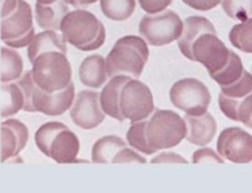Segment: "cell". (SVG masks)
Wrapping results in <instances>:
<instances>
[{
    "label": "cell",
    "mask_w": 252,
    "mask_h": 193,
    "mask_svg": "<svg viewBox=\"0 0 252 193\" xmlns=\"http://www.w3.org/2000/svg\"><path fill=\"white\" fill-rule=\"evenodd\" d=\"M220 93L224 94L228 97L238 98L241 100L249 94L252 93V75L248 70H244V74L239 80L233 83L231 85L221 86Z\"/></svg>",
    "instance_id": "cell-29"
},
{
    "label": "cell",
    "mask_w": 252,
    "mask_h": 193,
    "mask_svg": "<svg viewBox=\"0 0 252 193\" xmlns=\"http://www.w3.org/2000/svg\"><path fill=\"white\" fill-rule=\"evenodd\" d=\"M1 117L10 118L24 110L25 97L16 83H2L1 85Z\"/></svg>",
    "instance_id": "cell-23"
},
{
    "label": "cell",
    "mask_w": 252,
    "mask_h": 193,
    "mask_svg": "<svg viewBox=\"0 0 252 193\" xmlns=\"http://www.w3.org/2000/svg\"><path fill=\"white\" fill-rule=\"evenodd\" d=\"M112 164H147V159L133 148L125 147L118 150L113 158Z\"/></svg>",
    "instance_id": "cell-30"
},
{
    "label": "cell",
    "mask_w": 252,
    "mask_h": 193,
    "mask_svg": "<svg viewBox=\"0 0 252 193\" xmlns=\"http://www.w3.org/2000/svg\"><path fill=\"white\" fill-rule=\"evenodd\" d=\"M17 5V0H1V19L11 14Z\"/></svg>",
    "instance_id": "cell-38"
},
{
    "label": "cell",
    "mask_w": 252,
    "mask_h": 193,
    "mask_svg": "<svg viewBox=\"0 0 252 193\" xmlns=\"http://www.w3.org/2000/svg\"><path fill=\"white\" fill-rule=\"evenodd\" d=\"M63 1L69 6L75 7V9H85V7L95 4L98 0H63Z\"/></svg>",
    "instance_id": "cell-37"
},
{
    "label": "cell",
    "mask_w": 252,
    "mask_h": 193,
    "mask_svg": "<svg viewBox=\"0 0 252 193\" xmlns=\"http://www.w3.org/2000/svg\"><path fill=\"white\" fill-rule=\"evenodd\" d=\"M68 11L69 5H66L63 0H57L53 4L36 2L34 5V17L37 25L42 30L59 31L62 20Z\"/></svg>",
    "instance_id": "cell-20"
},
{
    "label": "cell",
    "mask_w": 252,
    "mask_h": 193,
    "mask_svg": "<svg viewBox=\"0 0 252 193\" xmlns=\"http://www.w3.org/2000/svg\"><path fill=\"white\" fill-rule=\"evenodd\" d=\"M31 75L37 88L48 94L62 91L71 83L70 62L65 53L49 51L32 62Z\"/></svg>",
    "instance_id": "cell-4"
},
{
    "label": "cell",
    "mask_w": 252,
    "mask_h": 193,
    "mask_svg": "<svg viewBox=\"0 0 252 193\" xmlns=\"http://www.w3.org/2000/svg\"><path fill=\"white\" fill-rule=\"evenodd\" d=\"M80 153V140L78 135L64 125L49 140L43 153L57 164H74Z\"/></svg>",
    "instance_id": "cell-14"
},
{
    "label": "cell",
    "mask_w": 252,
    "mask_h": 193,
    "mask_svg": "<svg viewBox=\"0 0 252 193\" xmlns=\"http://www.w3.org/2000/svg\"><path fill=\"white\" fill-rule=\"evenodd\" d=\"M251 75H252V66H251Z\"/></svg>",
    "instance_id": "cell-40"
},
{
    "label": "cell",
    "mask_w": 252,
    "mask_h": 193,
    "mask_svg": "<svg viewBox=\"0 0 252 193\" xmlns=\"http://www.w3.org/2000/svg\"><path fill=\"white\" fill-rule=\"evenodd\" d=\"M127 147L125 140L118 135H105L96 140L91 149V161L95 164H112L118 150Z\"/></svg>",
    "instance_id": "cell-21"
},
{
    "label": "cell",
    "mask_w": 252,
    "mask_h": 193,
    "mask_svg": "<svg viewBox=\"0 0 252 193\" xmlns=\"http://www.w3.org/2000/svg\"><path fill=\"white\" fill-rule=\"evenodd\" d=\"M187 126L184 117L172 110H157L147 118L145 138L155 152L177 147L186 138Z\"/></svg>",
    "instance_id": "cell-3"
},
{
    "label": "cell",
    "mask_w": 252,
    "mask_h": 193,
    "mask_svg": "<svg viewBox=\"0 0 252 193\" xmlns=\"http://www.w3.org/2000/svg\"><path fill=\"white\" fill-rule=\"evenodd\" d=\"M229 39L236 49L252 54V17L234 25L229 32Z\"/></svg>",
    "instance_id": "cell-26"
},
{
    "label": "cell",
    "mask_w": 252,
    "mask_h": 193,
    "mask_svg": "<svg viewBox=\"0 0 252 193\" xmlns=\"http://www.w3.org/2000/svg\"><path fill=\"white\" fill-rule=\"evenodd\" d=\"M230 52L218 34L206 32L192 43L189 61L202 64L211 75L225 66L230 57Z\"/></svg>",
    "instance_id": "cell-9"
},
{
    "label": "cell",
    "mask_w": 252,
    "mask_h": 193,
    "mask_svg": "<svg viewBox=\"0 0 252 193\" xmlns=\"http://www.w3.org/2000/svg\"><path fill=\"white\" fill-rule=\"evenodd\" d=\"M33 10L26 0H17L14 11L0 22V38L5 46L14 49L25 48L33 39Z\"/></svg>",
    "instance_id": "cell-6"
},
{
    "label": "cell",
    "mask_w": 252,
    "mask_h": 193,
    "mask_svg": "<svg viewBox=\"0 0 252 193\" xmlns=\"http://www.w3.org/2000/svg\"><path fill=\"white\" fill-rule=\"evenodd\" d=\"M69 115L74 125L81 129L97 128L106 117L100 105V93L96 90L79 91L69 108Z\"/></svg>",
    "instance_id": "cell-11"
},
{
    "label": "cell",
    "mask_w": 252,
    "mask_h": 193,
    "mask_svg": "<svg viewBox=\"0 0 252 193\" xmlns=\"http://www.w3.org/2000/svg\"><path fill=\"white\" fill-rule=\"evenodd\" d=\"M0 58H1V73H0L1 84L17 80L24 73V61L19 52L4 46L0 48Z\"/></svg>",
    "instance_id": "cell-22"
},
{
    "label": "cell",
    "mask_w": 252,
    "mask_h": 193,
    "mask_svg": "<svg viewBox=\"0 0 252 193\" xmlns=\"http://www.w3.org/2000/svg\"><path fill=\"white\" fill-rule=\"evenodd\" d=\"M65 43L81 52L101 48L106 41V29L95 14L85 9L69 10L59 27Z\"/></svg>",
    "instance_id": "cell-1"
},
{
    "label": "cell",
    "mask_w": 252,
    "mask_h": 193,
    "mask_svg": "<svg viewBox=\"0 0 252 193\" xmlns=\"http://www.w3.org/2000/svg\"><path fill=\"white\" fill-rule=\"evenodd\" d=\"M0 161L7 162L19 155L29 142V128L21 121L7 118L0 128Z\"/></svg>",
    "instance_id": "cell-13"
},
{
    "label": "cell",
    "mask_w": 252,
    "mask_h": 193,
    "mask_svg": "<svg viewBox=\"0 0 252 193\" xmlns=\"http://www.w3.org/2000/svg\"><path fill=\"white\" fill-rule=\"evenodd\" d=\"M118 107L125 121L133 123L147 120L155 110L154 96L147 84L129 78L121 89Z\"/></svg>",
    "instance_id": "cell-8"
},
{
    "label": "cell",
    "mask_w": 252,
    "mask_h": 193,
    "mask_svg": "<svg viewBox=\"0 0 252 193\" xmlns=\"http://www.w3.org/2000/svg\"><path fill=\"white\" fill-rule=\"evenodd\" d=\"M184 20L174 10L158 14H145L140 19L138 31L148 46L162 47L177 41L182 33Z\"/></svg>",
    "instance_id": "cell-5"
},
{
    "label": "cell",
    "mask_w": 252,
    "mask_h": 193,
    "mask_svg": "<svg viewBox=\"0 0 252 193\" xmlns=\"http://www.w3.org/2000/svg\"><path fill=\"white\" fill-rule=\"evenodd\" d=\"M150 162L152 164H189V161L182 155L175 152H166V150L155 154Z\"/></svg>",
    "instance_id": "cell-34"
},
{
    "label": "cell",
    "mask_w": 252,
    "mask_h": 193,
    "mask_svg": "<svg viewBox=\"0 0 252 193\" xmlns=\"http://www.w3.org/2000/svg\"><path fill=\"white\" fill-rule=\"evenodd\" d=\"M238 122L252 129V93L241 98L239 102Z\"/></svg>",
    "instance_id": "cell-33"
},
{
    "label": "cell",
    "mask_w": 252,
    "mask_h": 193,
    "mask_svg": "<svg viewBox=\"0 0 252 193\" xmlns=\"http://www.w3.org/2000/svg\"><path fill=\"white\" fill-rule=\"evenodd\" d=\"M217 152L234 164L252 162V135L243 128H225L217 140Z\"/></svg>",
    "instance_id": "cell-10"
},
{
    "label": "cell",
    "mask_w": 252,
    "mask_h": 193,
    "mask_svg": "<svg viewBox=\"0 0 252 193\" xmlns=\"http://www.w3.org/2000/svg\"><path fill=\"white\" fill-rule=\"evenodd\" d=\"M169 96L172 106L189 116L204 115L212 101L209 89L203 81L196 78H184L175 81Z\"/></svg>",
    "instance_id": "cell-7"
},
{
    "label": "cell",
    "mask_w": 252,
    "mask_h": 193,
    "mask_svg": "<svg viewBox=\"0 0 252 193\" xmlns=\"http://www.w3.org/2000/svg\"><path fill=\"white\" fill-rule=\"evenodd\" d=\"M128 79L129 76L126 75L111 76L108 81H106V85L103 86L100 93V105L102 111L106 116L118 121V122L125 121L121 116L120 107H118V98H120L121 89Z\"/></svg>",
    "instance_id": "cell-18"
},
{
    "label": "cell",
    "mask_w": 252,
    "mask_h": 193,
    "mask_svg": "<svg viewBox=\"0 0 252 193\" xmlns=\"http://www.w3.org/2000/svg\"><path fill=\"white\" fill-rule=\"evenodd\" d=\"M74 98H75V85L73 84V81L64 90L57 91L53 94H48L41 90L34 84L31 95V103L33 107V112L57 117V116H62L66 111H69V108L73 105Z\"/></svg>",
    "instance_id": "cell-12"
},
{
    "label": "cell",
    "mask_w": 252,
    "mask_h": 193,
    "mask_svg": "<svg viewBox=\"0 0 252 193\" xmlns=\"http://www.w3.org/2000/svg\"><path fill=\"white\" fill-rule=\"evenodd\" d=\"M174 0H138L145 14H158L166 10Z\"/></svg>",
    "instance_id": "cell-35"
},
{
    "label": "cell",
    "mask_w": 252,
    "mask_h": 193,
    "mask_svg": "<svg viewBox=\"0 0 252 193\" xmlns=\"http://www.w3.org/2000/svg\"><path fill=\"white\" fill-rule=\"evenodd\" d=\"M192 164H206V162H212V164H223L224 159L214 152L213 149L207 147H201L198 150L192 154Z\"/></svg>",
    "instance_id": "cell-31"
},
{
    "label": "cell",
    "mask_w": 252,
    "mask_h": 193,
    "mask_svg": "<svg viewBox=\"0 0 252 193\" xmlns=\"http://www.w3.org/2000/svg\"><path fill=\"white\" fill-rule=\"evenodd\" d=\"M145 125H147V120L133 122L128 128L126 140L130 148L139 152L140 154L154 155L157 154V152L149 147L147 138H145Z\"/></svg>",
    "instance_id": "cell-27"
},
{
    "label": "cell",
    "mask_w": 252,
    "mask_h": 193,
    "mask_svg": "<svg viewBox=\"0 0 252 193\" xmlns=\"http://www.w3.org/2000/svg\"><path fill=\"white\" fill-rule=\"evenodd\" d=\"M221 0H182L185 5L197 11H209L220 4Z\"/></svg>",
    "instance_id": "cell-36"
},
{
    "label": "cell",
    "mask_w": 252,
    "mask_h": 193,
    "mask_svg": "<svg viewBox=\"0 0 252 193\" xmlns=\"http://www.w3.org/2000/svg\"><path fill=\"white\" fill-rule=\"evenodd\" d=\"M102 14L108 20L122 22L129 19L135 11L137 0H98Z\"/></svg>",
    "instance_id": "cell-24"
},
{
    "label": "cell",
    "mask_w": 252,
    "mask_h": 193,
    "mask_svg": "<svg viewBox=\"0 0 252 193\" xmlns=\"http://www.w3.org/2000/svg\"><path fill=\"white\" fill-rule=\"evenodd\" d=\"M149 59V46L140 36L127 34L113 44L106 61L107 76L126 75L139 79Z\"/></svg>",
    "instance_id": "cell-2"
},
{
    "label": "cell",
    "mask_w": 252,
    "mask_h": 193,
    "mask_svg": "<svg viewBox=\"0 0 252 193\" xmlns=\"http://www.w3.org/2000/svg\"><path fill=\"white\" fill-rule=\"evenodd\" d=\"M244 70H245V68H244L241 58L235 52L231 51L225 66L217 73L211 74V78L221 88V86L231 85L236 80H239L244 74Z\"/></svg>",
    "instance_id": "cell-25"
},
{
    "label": "cell",
    "mask_w": 252,
    "mask_h": 193,
    "mask_svg": "<svg viewBox=\"0 0 252 193\" xmlns=\"http://www.w3.org/2000/svg\"><path fill=\"white\" fill-rule=\"evenodd\" d=\"M49 51H57L66 54L68 47L58 31L44 30L34 34L32 42L27 46V57L30 63H32L41 53Z\"/></svg>",
    "instance_id": "cell-19"
},
{
    "label": "cell",
    "mask_w": 252,
    "mask_h": 193,
    "mask_svg": "<svg viewBox=\"0 0 252 193\" xmlns=\"http://www.w3.org/2000/svg\"><path fill=\"white\" fill-rule=\"evenodd\" d=\"M212 32L217 33L214 25L204 16H189L184 21V29L180 38L177 39V46L184 57L189 59L191 46L202 33Z\"/></svg>",
    "instance_id": "cell-17"
},
{
    "label": "cell",
    "mask_w": 252,
    "mask_h": 193,
    "mask_svg": "<svg viewBox=\"0 0 252 193\" xmlns=\"http://www.w3.org/2000/svg\"><path fill=\"white\" fill-rule=\"evenodd\" d=\"M184 120L187 126L185 138L187 142L197 147H207L213 142L218 130V125L216 118L208 111L202 116L185 115Z\"/></svg>",
    "instance_id": "cell-15"
},
{
    "label": "cell",
    "mask_w": 252,
    "mask_h": 193,
    "mask_svg": "<svg viewBox=\"0 0 252 193\" xmlns=\"http://www.w3.org/2000/svg\"><path fill=\"white\" fill-rule=\"evenodd\" d=\"M220 5L230 19L244 21L252 16V0H221Z\"/></svg>",
    "instance_id": "cell-28"
},
{
    "label": "cell",
    "mask_w": 252,
    "mask_h": 193,
    "mask_svg": "<svg viewBox=\"0 0 252 193\" xmlns=\"http://www.w3.org/2000/svg\"><path fill=\"white\" fill-rule=\"evenodd\" d=\"M106 61L100 54H91L83 59L79 66V79L89 89H100L107 81Z\"/></svg>",
    "instance_id": "cell-16"
},
{
    "label": "cell",
    "mask_w": 252,
    "mask_h": 193,
    "mask_svg": "<svg viewBox=\"0 0 252 193\" xmlns=\"http://www.w3.org/2000/svg\"><path fill=\"white\" fill-rule=\"evenodd\" d=\"M57 0H36V2H41V4H53Z\"/></svg>",
    "instance_id": "cell-39"
},
{
    "label": "cell",
    "mask_w": 252,
    "mask_h": 193,
    "mask_svg": "<svg viewBox=\"0 0 252 193\" xmlns=\"http://www.w3.org/2000/svg\"><path fill=\"white\" fill-rule=\"evenodd\" d=\"M239 102H240V100H238V98L228 97V96H225L221 93L219 94V108H220V111L223 112L224 116H226L229 120L235 121V122H238Z\"/></svg>",
    "instance_id": "cell-32"
}]
</instances>
